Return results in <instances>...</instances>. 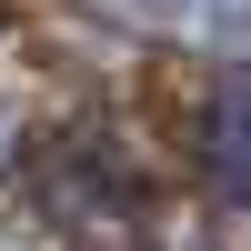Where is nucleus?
I'll use <instances>...</instances> for the list:
<instances>
[{
	"label": "nucleus",
	"instance_id": "1",
	"mask_svg": "<svg viewBox=\"0 0 251 251\" xmlns=\"http://www.w3.org/2000/svg\"><path fill=\"white\" fill-rule=\"evenodd\" d=\"M201 171H211V191L251 211V80H221L201 100Z\"/></svg>",
	"mask_w": 251,
	"mask_h": 251
},
{
	"label": "nucleus",
	"instance_id": "2",
	"mask_svg": "<svg viewBox=\"0 0 251 251\" xmlns=\"http://www.w3.org/2000/svg\"><path fill=\"white\" fill-rule=\"evenodd\" d=\"M121 20H151L171 40H201V50H251V0H100Z\"/></svg>",
	"mask_w": 251,
	"mask_h": 251
}]
</instances>
